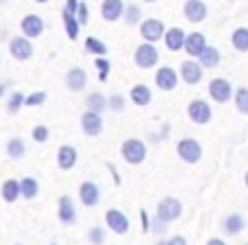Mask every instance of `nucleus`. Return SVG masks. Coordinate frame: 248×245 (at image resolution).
Wrapping results in <instances>:
<instances>
[{"instance_id": "nucleus-1", "label": "nucleus", "mask_w": 248, "mask_h": 245, "mask_svg": "<svg viewBox=\"0 0 248 245\" xmlns=\"http://www.w3.org/2000/svg\"><path fill=\"white\" fill-rule=\"evenodd\" d=\"M121 156L127 164H140L147 156V147H145V143L139 138H127L125 143L121 144Z\"/></svg>"}, {"instance_id": "nucleus-2", "label": "nucleus", "mask_w": 248, "mask_h": 245, "mask_svg": "<svg viewBox=\"0 0 248 245\" xmlns=\"http://www.w3.org/2000/svg\"><path fill=\"white\" fill-rule=\"evenodd\" d=\"M176 151H178L180 160L187 162V164H196L202 158V144L196 138H183L176 144Z\"/></svg>"}, {"instance_id": "nucleus-3", "label": "nucleus", "mask_w": 248, "mask_h": 245, "mask_svg": "<svg viewBox=\"0 0 248 245\" xmlns=\"http://www.w3.org/2000/svg\"><path fill=\"white\" fill-rule=\"evenodd\" d=\"M134 61L139 68H154L156 64H158V51H156V46L152 42H143L139 48H136L134 53Z\"/></svg>"}, {"instance_id": "nucleus-4", "label": "nucleus", "mask_w": 248, "mask_h": 245, "mask_svg": "<svg viewBox=\"0 0 248 245\" xmlns=\"http://www.w3.org/2000/svg\"><path fill=\"white\" fill-rule=\"evenodd\" d=\"M9 53L16 61H29L33 57V44L31 37L27 35H18L9 42Z\"/></svg>"}, {"instance_id": "nucleus-5", "label": "nucleus", "mask_w": 248, "mask_h": 245, "mask_svg": "<svg viewBox=\"0 0 248 245\" xmlns=\"http://www.w3.org/2000/svg\"><path fill=\"white\" fill-rule=\"evenodd\" d=\"M183 215V203L176 197H165L163 202L158 203V210H156V217H160L163 221H176Z\"/></svg>"}, {"instance_id": "nucleus-6", "label": "nucleus", "mask_w": 248, "mask_h": 245, "mask_svg": "<svg viewBox=\"0 0 248 245\" xmlns=\"http://www.w3.org/2000/svg\"><path fill=\"white\" fill-rule=\"evenodd\" d=\"M187 114L196 125H206V123L211 120V116H213V112H211V105L206 101H202V99H193L187 107Z\"/></svg>"}, {"instance_id": "nucleus-7", "label": "nucleus", "mask_w": 248, "mask_h": 245, "mask_svg": "<svg viewBox=\"0 0 248 245\" xmlns=\"http://www.w3.org/2000/svg\"><path fill=\"white\" fill-rule=\"evenodd\" d=\"M79 125H81V131H84L86 136H90V138H94V136H99L103 131V118L99 112H84L81 114V120H79Z\"/></svg>"}, {"instance_id": "nucleus-8", "label": "nucleus", "mask_w": 248, "mask_h": 245, "mask_svg": "<svg viewBox=\"0 0 248 245\" xmlns=\"http://www.w3.org/2000/svg\"><path fill=\"white\" fill-rule=\"evenodd\" d=\"M209 97L213 99L216 103L231 101V97H233V86H231L226 79H222V77L211 79V84H209Z\"/></svg>"}, {"instance_id": "nucleus-9", "label": "nucleus", "mask_w": 248, "mask_h": 245, "mask_svg": "<svg viewBox=\"0 0 248 245\" xmlns=\"http://www.w3.org/2000/svg\"><path fill=\"white\" fill-rule=\"evenodd\" d=\"M165 33H167L165 24L156 18H150V20H145V22H140V35H143L145 42H152V44L158 42V40L165 37Z\"/></svg>"}, {"instance_id": "nucleus-10", "label": "nucleus", "mask_w": 248, "mask_h": 245, "mask_svg": "<svg viewBox=\"0 0 248 245\" xmlns=\"http://www.w3.org/2000/svg\"><path fill=\"white\" fill-rule=\"evenodd\" d=\"M204 66L200 64V61H193V59H187L183 61V66H180V77H183L185 84L189 86H196L202 81V77H204Z\"/></svg>"}, {"instance_id": "nucleus-11", "label": "nucleus", "mask_w": 248, "mask_h": 245, "mask_svg": "<svg viewBox=\"0 0 248 245\" xmlns=\"http://www.w3.org/2000/svg\"><path fill=\"white\" fill-rule=\"evenodd\" d=\"M156 86H158L163 92H171L176 86H178V72L169 66H163V68L156 70Z\"/></svg>"}, {"instance_id": "nucleus-12", "label": "nucleus", "mask_w": 248, "mask_h": 245, "mask_svg": "<svg viewBox=\"0 0 248 245\" xmlns=\"http://www.w3.org/2000/svg\"><path fill=\"white\" fill-rule=\"evenodd\" d=\"M183 11H185V18H187L191 24L204 22L206 15H209V9H206V5L202 0H187Z\"/></svg>"}, {"instance_id": "nucleus-13", "label": "nucleus", "mask_w": 248, "mask_h": 245, "mask_svg": "<svg viewBox=\"0 0 248 245\" xmlns=\"http://www.w3.org/2000/svg\"><path fill=\"white\" fill-rule=\"evenodd\" d=\"M106 223H108V228L114 234H125V232L130 230V219L117 208H110L108 213H106Z\"/></svg>"}, {"instance_id": "nucleus-14", "label": "nucleus", "mask_w": 248, "mask_h": 245, "mask_svg": "<svg viewBox=\"0 0 248 245\" xmlns=\"http://www.w3.org/2000/svg\"><path fill=\"white\" fill-rule=\"evenodd\" d=\"M125 14V5L123 0H103L101 2V18L106 22H117Z\"/></svg>"}, {"instance_id": "nucleus-15", "label": "nucleus", "mask_w": 248, "mask_h": 245, "mask_svg": "<svg viewBox=\"0 0 248 245\" xmlns=\"http://www.w3.org/2000/svg\"><path fill=\"white\" fill-rule=\"evenodd\" d=\"M20 29H22V33L27 37H40L44 33V20L40 18V15L35 14H29L22 18V22H20Z\"/></svg>"}, {"instance_id": "nucleus-16", "label": "nucleus", "mask_w": 248, "mask_h": 245, "mask_svg": "<svg viewBox=\"0 0 248 245\" xmlns=\"http://www.w3.org/2000/svg\"><path fill=\"white\" fill-rule=\"evenodd\" d=\"M57 217H60L62 223L66 226H73L77 221V210H75V203L70 197H60V203H57Z\"/></svg>"}, {"instance_id": "nucleus-17", "label": "nucleus", "mask_w": 248, "mask_h": 245, "mask_svg": "<svg viewBox=\"0 0 248 245\" xmlns=\"http://www.w3.org/2000/svg\"><path fill=\"white\" fill-rule=\"evenodd\" d=\"M86 81H88V74H86V70L79 68V66L70 68L68 74H66V86H68V90H73V92H81V90L86 88Z\"/></svg>"}, {"instance_id": "nucleus-18", "label": "nucleus", "mask_w": 248, "mask_h": 245, "mask_svg": "<svg viewBox=\"0 0 248 245\" xmlns=\"http://www.w3.org/2000/svg\"><path fill=\"white\" fill-rule=\"evenodd\" d=\"M79 199H81V203H84V206H88V208L97 206L99 199H101L99 186L94 184V182H84V184L79 186Z\"/></svg>"}, {"instance_id": "nucleus-19", "label": "nucleus", "mask_w": 248, "mask_h": 245, "mask_svg": "<svg viewBox=\"0 0 248 245\" xmlns=\"http://www.w3.org/2000/svg\"><path fill=\"white\" fill-rule=\"evenodd\" d=\"M165 46L169 48V51L178 53L180 48H185V40H187V33L183 31V29L173 27V29H167V33H165Z\"/></svg>"}, {"instance_id": "nucleus-20", "label": "nucleus", "mask_w": 248, "mask_h": 245, "mask_svg": "<svg viewBox=\"0 0 248 245\" xmlns=\"http://www.w3.org/2000/svg\"><path fill=\"white\" fill-rule=\"evenodd\" d=\"M75 164H77V149L70 147V144L60 147V151H57V167L62 171H70Z\"/></svg>"}, {"instance_id": "nucleus-21", "label": "nucleus", "mask_w": 248, "mask_h": 245, "mask_svg": "<svg viewBox=\"0 0 248 245\" xmlns=\"http://www.w3.org/2000/svg\"><path fill=\"white\" fill-rule=\"evenodd\" d=\"M206 48V37L202 35V33H189L187 40H185V51H187V55L191 57H200L202 51Z\"/></svg>"}, {"instance_id": "nucleus-22", "label": "nucleus", "mask_w": 248, "mask_h": 245, "mask_svg": "<svg viewBox=\"0 0 248 245\" xmlns=\"http://www.w3.org/2000/svg\"><path fill=\"white\" fill-rule=\"evenodd\" d=\"M130 99L134 105L145 107V105H150V101H152V90L147 88L145 84H136L134 88L130 90Z\"/></svg>"}, {"instance_id": "nucleus-23", "label": "nucleus", "mask_w": 248, "mask_h": 245, "mask_svg": "<svg viewBox=\"0 0 248 245\" xmlns=\"http://www.w3.org/2000/svg\"><path fill=\"white\" fill-rule=\"evenodd\" d=\"M62 22H64V29H66V35L70 40H77L79 37V29H81V22L77 20L75 14H70V11H62Z\"/></svg>"}, {"instance_id": "nucleus-24", "label": "nucleus", "mask_w": 248, "mask_h": 245, "mask_svg": "<svg viewBox=\"0 0 248 245\" xmlns=\"http://www.w3.org/2000/svg\"><path fill=\"white\" fill-rule=\"evenodd\" d=\"M198 61H200L204 68H217L222 61V55L216 46H206L204 51H202V55L198 57Z\"/></svg>"}, {"instance_id": "nucleus-25", "label": "nucleus", "mask_w": 248, "mask_h": 245, "mask_svg": "<svg viewBox=\"0 0 248 245\" xmlns=\"http://www.w3.org/2000/svg\"><path fill=\"white\" fill-rule=\"evenodd\" d=\"M231 44H233L235 51L248 53V29H246V27L235 29L233 35H231Z\"/></svg>"}, {"instance_id": "nucleus-26", "label": "nucleus", "mask_w": 248, "mask_h": 245, "mask_svg": "<svg viewBox=\"0 0 248 245\" xmlns=\"http://www.w3.org/2000/svg\"><path fill=\"white\" fill-rule=\"evenodd\" d=\"M86 107L101 114V112L108 110V99L103 97L101 92H93V94H88V97H86Z\"/></svg>"}, {"instance_id": "nucleus-27", "label": "nucleus", "mask_w": 248, "mask_h": 245, "mask_svg": "<svg viewBox=\"0 0 248 245\" xmlns=\"http://www.w3.org/2000/svg\"><path fill=\"white\" fill-rule=\"evenodd\" d=\"M22 195V188H20V182L16 180H7L5 184H2V199L9 203H14L16 199Z\"/></svg>"}, {"instance_id": "nucleus-28", "label": "nucleus", "mask_w": 248, "mask_h": 245, "mask_svg": "<svg viewBox=\"0 0 248 245\" xmlns=\"http://www.w3.org/2000/svg\"><path fill=\"white\" fill-rule=\"evenodd\" d=\"M20 188H22V197L24 199H35L40 193V184L33 177H24L22 182H20Z\"/></svg>"}, {"instance_id": "nucleus-29", "label": "nucleus", "mask_w": 248, "mask_h": 245, "mask_svg": "<svg viewBox=\"0 0 248 245\" xmlns=\"http://www.w3.org/2000/svg\"><path fill=\"white\" fill-rule=\"evenodd\" d=\"M86 51L93 53L94 57H106V53H108V46L99 40V37H93L90 35L88 40H86Z\"/></svg>"}, {"instance_id": "nucleus-30", "label": "nucleus", "mask_w": 248, "mask_h": 245, "mask_svg": "<svg viewBox=\"0 0 248 245\" xmlns=\"http://www.w3.org/2000/svg\"><path fill=\"white\" fill-rule=\"evenodd\" d=\"M24 153H27V147H24V140L22 138H11L9 143H7V156H9V158L18 160V158H22Z\"/></svg>"}, {"instance_id": "nucleus-31", "label": "nucleus", "mask_w": 248, "mask_h": 245, "mask_svg": "<svg viewBox=\"0 0 248 245\" xmlns=\"http://www.w3.org/2000/svg\"><path fill=\"white\" fill-rule=\"evenodd\" d=\"M224 230L229 232V234H239V232L244 230V219L242 215H229L224 221Z\"/></svg>"}, {"instance_id": "nucleus-32", "label": "nucleus", "mask_w": 248, "mask_h": 245, "mask_svg": "<svg viewBox=\"0 0 248 245\" xmlns=\"http://www.w3.org/2000/svg\"><path fill=\"white\" fill-rule=\"evenodd\" d=\"M235 107L239 114H248V88L235 90Z\"/></svg>"}, {"instance_id": "nucleus-33", "label": "nucleus", "mask_w": 248, "mask_h": 245, "mask_svg": "<svg viewBox=\"0 0 248 245\" xmlns=\"http://www.w3.org/2000/svg\"><path fill=\"white\" fill-rule=\"evenodd\" d=\"M94 68H97V72H99V81L101 84H106L108 81V74H110V59H106V57H97L94 59Z\"/></svg>"}, {"instance_id": "nucleus-34", "label": "nucleus", "mask_w": 248, "mask_h": 245, "mask_svg": "<svg viewBox=\"0 0 248 245\" xmlns=\"http://www.w3.org/2000/svg\"><path fill=\"white\" fill-rule=\"evenodd\" d=\"M24 99L27 97H24L22 92H14L9 97V101H7V112H9V114H18L24 105Z\"/></svg>"}, {"instance_id": "nucleus-35", "label": "nucleus", "mask_w": 248, "mask_h": 245, "mask_svg": "<svg viewBox=\"0 0 248 245\" xmlns=\"http://www.w3.org/2000/svg\"><path fill=\"white\" fill-rule=\"evenodd\" d=\"M123 20H125L127 27H134V24L140 22V9L136 5H127L125 14H123Z\"/></svg>"}, {"instance_id": "nucleus-36", "label": "nucleus", "mask_w": 248, "mask_h": 245, "mask_svg": "<svg viewBox=\"0 0 248 245\" xmlns=\"http://www.w3.org/2000/svg\"><path fill=\"white\" fill-rule=\"evenodd\" d=\"M46 101V92H31L27 99H24V105L27 107H38V105H42V103Z\"/></svg>"}, {"instance_id": "nucleus-37", "label": "nucleus", "mask_w": 248, "mask_h": 245, "mask_svg": "<svg viewBox=\"0 0 248 245\" xmlns=\"http://www.w3.org/2000/svg\"><path fill=\"white\" fill-rule=\"evenodd\" d=\"M31 136H33V140H35V143H46L48 140V127L46 125H35L33 127V131H31Z\"/></svg>"}, {"instance_id": "nucleus-38", "label": "nucleus", "mask_w": 248, "mask_h": 245, "mask_svg": "<svg viewBox=\"0 0 248 245\" xmlns=\"http://www.w3.org/2000/svg\"><path fill=\"white\" fill-rule=\"evenodd\" d=\"M108 107L112 112H123V107H125V99H123L121 94H112V97L108 99Z\"/></svg>"}, {"instance_id": "nucleus-39", "label": "nucleus", "mask_w": 248, "mask_h": 245, "mask_svg": "<svg viewBox=\"0 0 248 245\" xmlns=\"http://www.w3.org/2000/svg\"><path fill=\"white\" fill-rule=\"evenodd\" d=\"M88 239L93 245H101L103 239H106V232H103V228H93V230L88 232Z\"/></svg>"}, {"instance_id": "nucleus-40", "label": "nucleus", "mask_w": 248, "mask_h": 245, "mask_svg": "<svg viewBox=\"0 0 248 245\" xmlns=\"http://www.w3.org/2000/svg\"><path fill=\"white\" fill-rule=\"evenodd\" d=\"M150 230H154L156 234H163L165 230H167V221H163L160 217H156L154 221H152V226H150Z\"/></svg>"}, {"instance_id": "nucleus-41", "label": "nucleus", "mask_w": 248, "mask_h": 245, "mask_svg": "<svg viewBox=\"0 0 248 245\" xmlns=\"http://www.w3.org/2000/svg\"><path fill=\"white\" fill-rule=\"evenodd\" d=\"M77 20H79L81 24L88 22V7H86V2H79V9H77Z\"/></svg>"}, {"instance_id": "nucleus-42", "label": "nucleus", "mask_w": 248, "mask_h": 245, "mask_svg": "<svg viewBox=\"0 0 248 245\" xmlns=\"http://www.w3.org/2000/svg\"><path fill=\"white\" fill-rule=\"evenodd\" d=\"M158 245H187V241H185L183 236H173V239H169V241H160Z\"/></svg>"}, {"instance_id": "nucleus-43", "label": "nucleus", "mask_w": 248, "mask_h": 245, "mask_svg": "<svg viewBox=\"0 0 248 245\" xmlns=\"http://www.w3.org/2000/svg\"><path fill=\"white\" fill-rule=\"evenodd\" d=\"M64 9L77 15V9H79V0H66V7H64Z\"/></svg>"}, {"instance_id": "nucleus-44", "label": "nucleus", "mask_w": 248, "mask_h": 245, "mask_svg": "<svg viewBox=\"0 0 248 245\" xmlns=\"http://www.w3.org/2000/svg\"><path fill=\"white\" fill-rule=\"evenodd\" d=\"M140 223H143V230H150V226H152V223H150V217H147V213H145V210H140Z\"/></svg>"}, {"instance_id": "nucleus-45", "label": "nucleus", "mask_w": 248, "mask_h": 245, "mask_svg": "<svg viewBox=\"0 0 248 245\" xmlns=\"http://www.w3.org/2000/svg\"><path fill=\"white\" fill-rule=\"evenodd\" d=\"M206 245H226V243H224V241H222V239H211Z\"/></svg>"}, {"instance_id": "nucleus-46", "label": "nucleus", "mask_w": 248, "mask_h": 245, "mask_svg": "<svg viewBox=\"0 0 248 245\" xmlns=\"http://www.w3.org/2000/svg\"><path fill=\"white\" fill-rule=\"evenodd\" d=\"M5 90H7V84H0V97L5 94Z\"/></svg>"}, {"instance_id": "nucleus-47", "label": "nucleus", "mask_w": 248, "mask_h": 245, "mask_svg": "<svg viewBox=\"0 0 248 245\" xmlns=\"http://www.w3.org/2000/svg\"><path fill=\"white\" fill-rule=\"evenodd\" d=\"M33 2H38V5H46L48 0H33Z\"/></svg>"}, {"instance_id": "nucleus-48", "label": "nucleus", "mask_w": 248, "mask_h": 245, "mask_svg": "<svg viewBox=\"0 0 248 245\" xmlns=\"http://www.w3.org/2000/svg\"><path fill=\"white\" fill-rule=\"evenodd\" d=\"M145 2H156V0H145Z\"/></svg>"}, {"instance_id": "nucleus-49", "label": "nucleus", "mask_w": 248, "mask_h": 245, "mask_svg": "<svg viewBox=\"0 0 248 245\" xmlns=\"http://www.w3.org/2000/svg\"><path fill=\"white\" fill-rule=\"evenodd\" d=\"M246 186H248V173H246Z\"/></svg>"}]
</instances>
